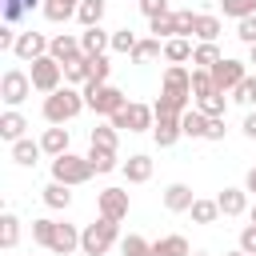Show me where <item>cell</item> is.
Masks as SVG:
<instances>
[{
  "mask_svg": "<svg viewBox=\"0 0 256 256\" xmlns=\"http://www.w3.org/2000/svg\"><path fill=\"white\" fill-rule=\"evenodd\" d=\"M56 256H68V252H76L80 248V228L76 224H64V220H56V236H52V244H48Z\"/></svg>",
  "mask_w": 256,
  "mask_h": 256,
  "instance_id": "4fadbf2b",
  "label": "cell"
},
{
  "mask_svg": "<svg viewBox=\"0 0 256 256\" xmlns=\"http://www.w3.org/2000/svg\"><path fill=\"white\" fill-rule=\"evenodd\" d=\"M76 20H80L84 28H96V24L104 20V0H80V8H76Z\"/></svg>",
  "mask_w": 256,
  "mask_h": 256,
  "instance_id": "4dcf8cb0",
  "label": "cell"
},
{
  "mask_svg": "<svg viewBox=\"0 0 256 256\" xmlns=\"http://www.w3.org/2000/svg\"><path fill=\"white\" fill-rule=\"evenodd\" d=\"M232 100H240V104H256V76H252V72L232 88Z\"/></svg>",
  "mask_w": 256,
  "mask_h": 256,
  "instance_id": "7bdbcfd3",
  "label": "cell"
},
{
  "mask_svg": "<svg viewBox=\"0 0 256 256\" xmlns=\"http://www.w3.org/2000/svg\"><path fill=\"white\" fill-rule=\"evenodd\" d=\"M164 60H168V64H188V60H192V40H188V36L164 40Z\"/></svg>",
  "mask_w": 256,
  "mask_h": 256,
  "instance_id": "7402d4cb",
  "label": "cell"
},
{
  "mask_svg": "<svg viewBox=\"0 0 256 256\" xmlns=\"http://www.w3.org/2000/svg\"><path fill=\"white\" fill-rule=\"evenodd\" d=\"M192 256H208V252H192Z\"/></svg>",
  "mask_w": 256,
  "mask_h": 256,
  "instance_id": "91938a15",
  "label": "cell"
},
{
  "mask_svg": "<svg viewBox=\"0 0 256 256\" xmlns=\"http://www.w3.org/2000/svg\"><path fill=\"white\" fill-rule=\"evenodd\" d=\"M240 248H244L248 256H256V224H244V228H240Z\"/></svg>",
  "mask_w": 256,
  "mask_h": 256,
  "instance_id": "681fc988",
  "label": "cell"
},
{
  "mask_svg": "<svg viewBox=\"0 0 256 256\" xmlns=\"http://www.w3.org/2000/svg\"><path fill=\"white\" fill-rule=\"evenodd\" d=\"M52 236H56V220H48V216H40V220H32V240L36 244H52Z\"/></svg>",
  "mask_w": 256,
  "mask_h": 256,
  "instance_id": "60d3db41",
  "label": "cell"
},
{
  "mask_svg": "<svg viewBox=\"0 0 256 256\" xmlns=\"http://www.w3.org/2000/svg\"><path fill=\"white\" fill-rule=\"evenodd\" d=\"M128 204H132V200H128V188H104V192L96 196L100 216H108V220H116V224L128 216Z\"/></svg>",
  "mask_w": 256,
  "mask_h": 256,
  "instance_id": "9c48e42d",
  "label": "cell"
},
{
  "mask_svg": "<svg viewBox=\"0 0 256 256\" xmlns=\"http://www.w3.org/2000/svg\"><path fill=\"white\" fill-rule=\"evenodd\" d=\"M88 60H92V80H96V84H108V72H112L108 56H88Z\"/></svg>",
  "mask_w": 256,
  "mask_h": 256,
  "instance_id": "bcb514c9",
  "label": "cell"
},
{
  "mask_svg": "<svg viewBox=\"0 0 256 256\" xmlns=\"http://www.w3.org/2000/svg\"><path fill=\"white\" fill-rule=\"evenodd\" d=\"M16 36H20V32H16L12 24H4V28H0V52H12V48H16Z\"/></svg>",
  "mask_w": 256,
  "mask_h": 256,
  "instance_id": "f907efd6",
  "label": "cell"
},
{
  "mask_svg": "<svg viewBox=\"0 0 256 256\" xmlns=\"http://www.w3.org/2000/svg\"><path fill=\"white\" fill-rule=\"evenodd\" d=\"M160 92H172V96H184V100H196L192 96V72L184 64H168L164 68V88Z\"/></svg>",
  "mask_w": 256,
  "mask_h": 256,
  "instance_id": "8fae6325",
  "label": "cell"
},
{
  "mask_svg": "<svg viewBox=\"0 0 256 256\" xmlns=\"http://www.w3.org/2000/svg\"><path fill=\"white\" fill-rule=\"evenodd\" d=\"M64 4H72V8H80V0H64Z\"/></svg>",
  "mask_w": 256,
  "mask_h": 256,
  "instance_id": "6f0895ef",
  "label": "cell"
},
{
  "mask_svg": "<svg viewBox=\"0 0 256 256\" xmlns=\"http://www.w3.org/2000/svg\"><path fill=\"white\" fill-rule=\"evenodd\" d=\"M244 188H248V192H252V196H256V168H252V172H248V180H244Z\"/></svg>",
  "mask_w": 256,
  "mask_h": 256,
  "instance_id": "db71d44e",
  "label": "cell"
},
{
  "mask_svg": "<svg viewBox=\"0 0 256 256\" xmlns=\"http://www.w3.org/2000/svg\"><path fill=\"white\" fill-rule=\"evenodd\" d=\"M188 216H192L196 224H216L224 212H220V204H216V200H200V196H196V204L188 208Z\"/></svg>",
  "mask_w": 256,
  "mask_h": 256,
  "instance_id": "4316f807",
  "label": "cell"
},
{
  "mask_svg": "<svg viewBox=\"0 0 256 256\" xmlns=\"http://www.w3.org/2000/svg\"><path fill=\"white\" fill-rule=\"evenodd\" d=\"M96 176V168L88 164V156H76V152H64V156H52V180L76 188V184H88Z\"/></svg>",
  "mask_w": 256,
  "mask_h": 256,
  "instance_id": "3957f363",
  "label": "cell"
},
{
  "mask_svg": "<svg viewBox=\"0 0 256 256\" xmlns=\"http://www.w3.org/2000/svg\"><path fill=\"white\" fill-rule=\"evenodd\" d=\"M40 152H44V148H40V140H28V136L12 144V160H16L20 168H32V164L40 160Z\"/></svg>",
  "mask_w": 256,
  "mask_h": 256,
  "instance_id": "cb8c5ba5",
  "label": "cell"
},
{
  "mask_svg": "<svg viewBox=\"0 0 256 256\" xmlns=\"http://www.w3.org/2000/svg\"><path fill=\"white\" fill-rule=\"evenodd\" d=\"M84 108H88V100H84V92L72 88V84H64V88H56V92L44 96V120H48V124H68V120H76Z\"/></svg>",
  "mask_w": 256,
  "mask_h": 256,
  "instance_id": "6da1fadb",
  "label": "cell"
},
{
  "mask_svg": "<svg viewBox=\"0 0 256 256\" xmlns=\"http://www.w3.org/2000/svg\"><path fill=\"white\" fill-rule=\"evenodd\" d=\"M180 136H184V128H180V116L156 112V124H152V140H156L160 148H172V144H176Z\"/></svg>",
  "mask_w": 256,
  "mask_h": 256,
  "instance_id": "7c38bea8",
  "label": "cell"
},
{
  "mask_svg": "<svg viewBox=\"0 0 256 256\" xmlns=\"http://www.w3.org/2000/svg\"><path fill=\"white\" fill-rule=\"evenodd\" d=\"M244 136H248V140H256V112H248V116H244Z\"/></svg>",
  "mask_w": 256,
  "mask_h": 256,
  "instance_id": "f5cc1de1",
  "label": "cell"
},
{
  "mask_svg": "<svg viewBox=\"0 0 256 256\" xmlns=\"http://www.w3.org/2000/svg\"><path fill=\"white\" fill-rule=\"evenodd\" d=\"M40 12H44V20H52V24H64V20H72V16H76V8H72V4H64V0H44V4H40Z\"/></svg>",
  "mask_w": 256,
  "mask_h": 256,
  "instance_id": "d6a6232c",
  "label": "cell"
},
{
  "mask_svg": "<svg viewBox=\"0 0 256 256\" xmlns=\"http://www.w3.org/2000/svg\"><path fill=\"white\" fill-rule=\"evenodd\" d=\"M140 40H136V32L132 28H116L112 32V52H124V56H132V48H136Z\"/></svg>",
  "mask_w": 256,
  "mask_h": 256,
  "instance_id": "ab89813d",
  "label": "cell"
},
{
  "mask_svg": "<svg viewBox=\"0 0 256 256\" xmlns=\"http://www.w3.org/2000/svg\"><path fill=\"white\" fill-rule=\"evenodd\" d=\"M48 56H56L60 64H68V60L84 56V48H80V36H68V32L52 36V44H48Z\"/></svg>",
  "mask_w": 256,
  "mask_h": 256,
  "instance_id": "9a60e30c",
  "label": "cell"
},
{
  "mask_svg": "<svg viewBox=\"0 0 256 256\" xmlns=\"http://www.w3.org/2000/svg\"><path fill=\"white\" fill-rule=\"evenodd\" d=\"M120 172H124L128 184H144V180H152V160H148L144 152H136V156H128V160L120 164Z\"/></svg>",
  "mask_w": 256,
  "mask_h": 256,
  "instance_id": "e0dca14e",
  "label": "cell"
},
{
  "mask_svg": "<svg viewBox=\"0 0 256 256\" xmlns=\"http://www.w3.org/2000/svg\"><path fill=\"white\" fill-rule=\"evenodd\" d=\"M24 128H28V120L16 112V108H8V112H0V136L8 140V144H16V140H24Z\"/></svg>",
  "mask_w": 256,
  "mask_h": 256,
  "instance_id": "d6986e66",
  "label": "cell"
},
{
  "mask_svg": "<svg viewBox=\"0 0 256 256\" xmlns=\"http://www.w3.org/2000/svg\"><path fill=\"white\" fill-rule=\"evenodd\" d=\"M108 120H112V128H120V132H152V124H156V108L128 100V104H124L116 116H108Z\"/></svg>",
  "mask_w": 256,
  "mask_h": 256,
  "instance_id": "5b68a950",
  "label": "cell"
},
{
  "mask_svg": "<svg viewBox=\"0 0 256 256\" xmlns=\"http://www.w3.org/2000/svg\"><path fill=\"white\" fill-rule=\"evenodd\" d=\"M204 140H224V116H208V136Z\"/></svg>",
  "mask_w": 256,
  "mask_h": 256,
  "instance_id": "816d5d0a",
  "label": "cell"
},
{
  "mask_svg": "<svg viewBox=\"0 0 256 256\" xmlns=\"http://www.w3.org/2000/svg\"><path fill=\"white\" fill-rule=\"evenodd\" d=\"M116 132H120V128H112V124H100V128H92V136H88V140H92L96 148H116Z\"/></svg>",
  "mask_w": 256,
  "mask_h": 256,
  "instance_id": "ee69618b",
  "label": "cell"
},
{
  "mask_svg": "<svg viewBox=\"0 0 256 256\" xmlns=\"http://www.w3.org/2000/svg\"><path fill=\"white\" fill-rule=\"evenodd\" d=\"M156 56H164V40H156V36H148V40H140V44L132 48V60H136V64H148V60H156Z\"/></svg>",
  "mask_w": 256,
  "mask_h": 256,
  "instance_id": "1f68e13d",
  "label": "cell"
},
{
  "mask_svg": "<svg viewBox=\"0 0 256 256\" xmlns=\"http://www.w3.org/2000/svg\"><path fill=\"white\" fill-rule=\"evenodd\" d=\"M208 72H212V80H216V88H220V92H232V88L248 76V64H244V60L224 56V60H220V64H212Z\"/></svg>",
  "mask_w": 256,
  "mask_h": 256,
  "instance_id": "ba28073f",
  "label": "cell"
},
{
  "mask_svg": "<svg viewBox=\"0 0 256 256\" xmlns=\"http://www.w3.org/2000/svg\"><path fill=\"white\" fill-rule=\"evenodd\" d=\"M216 204H220L224 216H244L248 212V188H224L216 196Z\"/></svg>",
  "mask_w": 256,
  "mask_h": 256,
  "instance_id": "ac0fdd59",
  "label": "cell"
},
{
  "mask_svg": "<svg viewBox=\"0 0 256 256\" xmlns=\"http://www.w3.org/2000/svg\"><path fill=\"white\" fill-rule=\"evenodd\" d=\"M180 128H184V136L204 140V136H208V116H204L200 108H188V112H180Z\"/></svg>",
  "mask_w": 256,
  "mask_h": 256,
  "instance_id": "44dd1931",
  "label": "cell"
},
{
  "mask_svg": "<svg viewBox=\"0 0 256 256\" xmlns=\"http://www.w3.org/2000/svg\"><path fill=\"white\" fill-rule=\"evenodd\" d=\"M36 4H40V0H0V8H4V24H16V20L28 16Z\"/></svg>",
  "mask_w": 256,
  "mask_h": 256,
  "instance_id": "8d00e7d4",
  "label": "cell"
},
{
  "mask_svg": "<svg viewBox=\"0 0 256 256\" xmlns=\"http://www.w3.org/2000/svg\"><path fill=\"white\" fill-rule=\"evenodd\" d=\"M80 92H84V100H88V108H92L96 116H116V112L128 104V96H124L120 88H112V84H96V80H88Z\"/></svg>",
  "mask_w": 256,
  "mask_h": 256,
  "instance_id": "277c9868",
  "label": "cell"
},
{
  "mask_svg": "<svg viewBox=\"0 0 256 256\" xmlns=\"http://www.w3.org/2000/svg\"><path fill=\"white\" fill-rule=\"evenodd\" d=\"M192 204H196V192H192L188 184H180V180H176V184H168V188H164V208H168V212H188Z\"/></svg>",
  "mask_w": 256,
  "mask_h": 256,
  "instance_id": "2e32d148",
  "label": "cell"
},
{
  "mask_svg": "<svg viewBox=\"0 0 256 256\" xmlns=\"http://www.w3.org/2000/svg\"><path fill=\"white\" fill-rule=\"evenodd\" d=\"M220 8H224V16H232V20L256 16V0H220Z\"/></svg>",
  "mask_w": 256,
  "mask_h": 256,
  "instance_id": "f35d334b",
  "label": "cell"
},
{
  "mask_svg": "<svg viewBox=\"0 0 256 256\" xmlns=\"http://www.w3.org/2000/svg\"><path fill=\"white\" fill-rule=\"evenodd\" d=\"M248 64H256V44H248Z\"/></svg>",
  "mask_w": 256,
  "mask_h": 256,
  "instance_id": "11a10c76",
  "label": "cell"
},
{
  "mask_svg": "<svg viewBox=\"0 0 256 256\" xmlns=\"http://www.w3.org/2000/svg\"><path fill=\"white\" fill-rule=\"evenodd\" d=\"M140 12L152 20V16H164V12H172V8H168V0H140Z\"/></svg>",
  "mask_w": 256,
  "mask_h": 256,
  "instance_id": "c3c4849f",
  "label": "cell"
},
{
  "mask_svg": "<svg viewBox=\"0 0 256 256\" xmlns=\"http://www.w3.org/2000/svg\"><path fill=\"white\" fill-rule=\"evenodd\" d=\"M40 148H44L48 156H64V152H68V128H64V124H52V128H44V136H40Z\"/></svg>",
  "mask_w": 256,
  "mask_h": 256,
  "instance_id": "ffe728a7",
  "label": "cell"
},
{
  "mask_svg": "<svg viewBox=\"0 0 256 256\" xmlns=\"http://www.w3.org/2000/svg\"><path fill=\"white\" fill-rule=\"evenodd\" d=\"M88 164L96 168V172H116L120 164H116V148H88Z\"/></svg>",
  "mask_w": 256,
  "mask_h": 256,
  "instance_id": "f546056e",
  "label": "cell"
},
{
  "mask_svg": "<svg viewBox=\"0 0 256 256\" xmlns=\"http://www.w3.org/2000/svg\"><path fill=\"white\" fill-rule=\"evenodd\" d=\"M28 76H32V88L48 96V92L60 88V80H64V64H60L56 56H36L32 68H28Z\"/></svg>",
  "mask_w": 256,
  "mask_h": 256,
  "instance_id": "8992f818",
  "label": "cell"
},
{
  "mask_svg": "<svg viewBox=\"0 0 256 256\" xmlns=\"http://www.w3.org/2000/svg\"><path fill=\"white\" fill-rule=\"evenodd\" d=\"M212 92H216L212 72H208V68H192V96L200 100V96H212Z\"/></svg>",
  "mask_w": 256,
  "mask_h": 256,
  "instance_id": "74e56055",
  "label": "cell"
},
{
  "mask_svg": "<svg viewBox=\"0 0 256 256\" xmlns=\"http://www.w3.org/2000/svg\"><path fill=\"white\" fill-rule=\"evenodd\" d=\"M176 16V36H192V28H196V12L192 8H180V12H172Z\"/></svg>",
  "mask_w": 256,
  "mask_h": 256,
  "instance_id": "f6af8a7d",
  "label": "cell"
},
{
  "mask_svg": "<svg viewBox=\"0 0 256 256\" xmlns=\"http://www.w3.org/2000/svg\"><path fill=\"white\" fill-rule=\"evenodd\" d=\"M80 48H84V56H104L112 48V32H104L100 24L96 28H84L80 32Z\"/></svg>",
  "mask_w": 256,
  "mask_h": 256,
  "instance_id": "5bb4252c",
  "label": "cell"
},
{
  "mask_svg": "<svg viewBox=\"0 0 256 256\" xmlns=\"http://www.w3.org/2000/svg\"><path fill=\"white\" fill-rule=\"evenodd\" d=\"M148 32H152L156 40H172V36H176V16H172V12L152 16V20H148Z\"/></svg>",
  "mask_w": 256,
  "mask_h": 256,
  "instance_id": "836d02e7",
  "label": "cell"
},
{
  "mask_svg": "<svg viewBox=\"0 0 256 256\" xmlns=\"http://www.w3.org/2000/svg\"><path fill=\"white\" fill-rule=\"evenodd\" d=\"M224 96H228V92H220V88H216L212 96H200V100H196V108H200L204 116H224V112H228V100H224Z\"/></svg>",
  "mask_w": 256,
  "mask_h": 256,
  "instance_id": "e575fe53",
  "label": "cell"
},
{
  "mask_svg": "<svg viewBox=\"0 0 256 256\" xmlns=\"http://www.w3.org/2000/svg\"><path fill=\"white\" fill-rule=\"evenodd\" d=\"M64 80H68L72 88H76V84L84 88V84L92 80V60H88V56H76V60H68V64H64Z\"/></svg>",
  "mask_w": 256,
  "mask_h": 256,
  "instance_id": "603a6c76",
  "label": "cell"
},
{
  "mask_svg": "<svg viewBox=\"0 0 256 256\" xmlns=\"http://www.w3.org/2000/svg\"><path fill=\"white\" fill-rule=\"evenodd\" d=\"M116 236H120V224L108 220V216H100L96 224H84L80 228V252L84 256H104L116 244Z\"/></svg>",
  "mask_w": 256,
  "mask_h": 256,
  "instance_id": "7a4b0ae2",
  "label": "cell"
},
{
  "mask_svg": "<svg viewBox=\"0 0 256 256\" xmlns=\"http://www.w3.org/2000/svg\"><path fill=\"white\" fill-rule=\"evenodd\" d=\"M44 204H48V208H68V204H72V192H68V184L52 180V184L44 188Z\"/></svg>",
  "mask_w": 256,
  "mask_h": 256,
  "instance_id": "d590c367",
  "label": "cell"
},
{
  "mask_svg": "<svg viewBox=\"0 0 256 256\" xmlns=\"http://www.w3.org/2000/svg\"><path fill=\"white\" fill-rule=\"evenodd\" d=\"M236 36H240L244 44H256V16H244V20H236Z\"/></svg>",
  "mask_w": 256,
  "mask_h": 256,
  "instance_id": "7dc6e473",
  "label": "cell"
},
{
  "mask_svg": "<svg viewBox=\"0 0 256 256\" xmlns=\"http://www.w3.org/2000/svg\"><path fill=\"white\" fill-rule=\"evenodd\" d=\"M152 252H156V256H192V252H188V240L176 236V232H172V236H160V240L152 244Z\"/></svg>",
  "mask_w": 256,
  "mask_h": 256,
  "instance_id": "83f0119b",
  "label": "cell"
},
{
  "mask_svg": "<svg viewBox=\"0 0 256 256\" xmlns=\"http://www.w3.org/2000/svg\"><path fill=\"white\" fill-rule=\"evenodd\" d=\"M120 252H124V256H156L144 236H124V240H120Z\"/></svg>",
  "mask_w": 256,
  "mask_h": 256,
  "instance_id": "b9f144b4",
  "label": "cell"
},
{
  "mask_svg": "<svg viewBox=\"0 0 256 256\" xmlns=\"http://www.w3.org/2000/svg\"><path fill=\"white\" fill-rule=\"evenodd\" d=\"M48 44H52V40H48L44 32H20V36H16V48H12V56H16V60H24V64H32L36 56H48Z\"/></svg>",
  "mask_w": 256,
  "mask_h": 256,
  "instance_id": "30bf717a",
  "label": "cell"
},
{
  "mask_svg": "<svg viewBox=\"0 0 256 256\" xmlns=\"http://www.w3.org/2000/svg\"><path fill=\"white\" fill-rule=\"evenodd\" d=\"M28 96H32V76L20 72V68H8V72L0 76V100H4L8 108H16V104H24Z\"/></svg>",
  "mask_w": 256,
  "mask_h": 256,
  "instance_id": "52a82bcc",
  "label": "cell"
},
{
  "mask_svg": "<svg viewBox=\"0 0 256 256\" xmlns=\"http://www.w3.org/2000/svg\"><path fill=\"white\" fill-rule=\"evenodd\" d=\"M224 256H248V252H244V248H236V252H224Z\"/></svg>",
  "mask_w": 256,
  "mask_h": 256,
  "instance_id": "9f6ffc18",
  "label": "cell"
},
{
  "mask_svg": "<svg viewBox=\"0 0 256 256\" xmlns=\"http://www.w3.org/2000/svg\"><path fill=\"white\" fill-rule=\"evenodd\" d=\"M192 36L196 40H216L220 36V16H208V12H196V28H192Z\"/></svg>",
  "mask_w": 256,
  "mask_h": 256,
  "instance_id": "f1b7e54d",
  "label": "cell"
},
{
  "mask_svg": "<svg viewBox=\"0 0 256 256\" xmlns=\"http://www.w3.org/2000/svg\"><path fill=\"white\" fill-rule=\"evenodd\" d=\"M224 56H220V48H216V40H200L196 48H192V68H212V64H220Z\"/></svg>",
  "mask_w": 256,
  "mask_h": 256,
  "instance_id": "484cf974",
  "label": "cell"
},
{
  "mask_svg": "<svg viewBox=\"0 0 256 256\" xmlns=\"http://www.w3.org/2000/svg\"><path fill=\"white\" fill-rule=\"evenodd\" d=\"M16 244H20V220H16V212H4L0 216V248L12 252Z\"/></svg>",
  "mask_w": 256,
  "mask_h": 256,
  "instance_id": "d4e9b609",
  "label": "cell"
},
{
  "mask_svg": "<svg viewBox=\"0 0 256 256\" xmlns=\"http://www.w3.org/2000/svg\"><path fill=\"white\" fill-rule=\"evenodd\" d=\"M252 224H256V204H252Z\"/></svg>",
  "mask_w": 256,
  "mask_h": 256,
  "instance_id": "680465c9",
  "label": "cell"
}]
</instances>
